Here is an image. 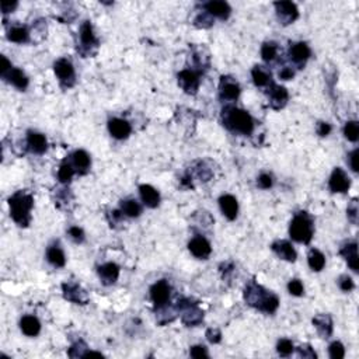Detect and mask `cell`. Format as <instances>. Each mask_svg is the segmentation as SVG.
Listing matches in <instances>:
<instances>
[{
	"label": "cell",
	"instance_id": "cell-1",
	"mask_svg": "<svg viewBox=\"0 0 359 359\" xmlns=\"http://www.w3.org/2000/svg\"><path fill=\"white\" fill-rule=\"evenodd\" d=\"M244 298L250 306L260 309L261 312H267V313H274L279 306V300L277 296L257 283H250L246 288Z\"/></svg>",
	"mask_w": 359,
	"mask_h": 359
},
{
	"label": "cell",
	"instance_id": "cell-2",
	"mask_svg": "<svg viewBox=\"0 0 359 359\" xmlns=\"http://www.w3.org/2000/svg\"><path fill=\"white\" fill-rule=\"evenodd\" d=\"M223 122L229 129L243 135H250L254 129L252 115L236 107H227L223 110Z\"/></svg>",
	"mask_w": 359,
	"mask_h": 359
},
{
	"label": "cell",
	"instance_id": "cell-3",
	"mask_svg": "<svg viewBox=\"0 0 359 359\" xmlns=\"http://www.w3.org/2000/svg\"><path fill=\"white\" fill-rule=\"evenodd\" d=\"M10 204V215L13 221L19 226H27L30 223V210L34 205V200L30 194L17 192L9 200Z\"/></svg>",
	"mask_w": 359,
	"mask_h": 359
},
{
	"label": "cell",
	"instance_id": "cell-4",
	"mask_svg": "<svg viewBox=\"0 0 359 359\" xmlns=\"http://www.w3.org/2000/svg\"><path fill=\"white\" fill-rule=\"evenodd\" d=\"M289 235L293 240L308 244L313 237V221L306 212H299L289 226Z\"/></svg>",
	"mask_w": 359,
	"mask_h": 359
},
{
	"label": "cell",
	"instance_id": "cell-5",
	"mask_svg": "<svg viewBox=\"0 0 359 359\" xmlns=\"http://www.w3.org/2000/svg\"><path fill=\"white\" fill-rule=\"evenodd\" d=\"M53 67H55V73L59 77L62 84H65L67 87L73 86V83H75V67H73L70 62L67 59H59V61L55 62Z\"/></svg>",
	"mask_w": 359,
	"mask_h": 359
},
{
	"label": "cell",
	"instance_id": "cell-6",
	"mask_svg": "<svg viewBox=\"0 0 359 359\" xmlns=\"http://www.w3.org/2000/svg\"><path fill=\"white\" fill-rule=\"evenodd\" d=\"M275 9H277L278 19L285 26L293 23L299 17L298 7L292 2H278L275 3Z\"/></svg>",
	"mask_w": 359,
	"mask_h": 359
},
{
	"label": "cell",
	"instance_id": "cell-7",
	"mask_svg": "<svg viewBox=\"0 0 359 359\" xmlns=\"http://www.w3.org/2000/svg\"><path fill=\"white\" fill-rule=\"evenodd\" d=\"M349 185H351V180H349V177L347 175L344 170L339 169V167L334 169L333 174H331L329 181L330 190L333 191V192H339L341 194V192L348 191Z\"/></svg>",
	"mask_w": 359,
	"mask_h": 359
},
{
	"label": "cell",
	"instance_id": "cell-8",
	"mask_svg": "<svg viewBox=\"0 0 359 359\" xmlns=\"http://www.w3.org/2000/svg\"><path fill=\"white\" fill-rule=\"evenodd\" d=\"M178 84L188 94H195L200 87V76L194 70H183L178 73Z\"/></svg>",
	"mask_w": 359,
	"mask_h": 359
},
{
	"label": "cell",
	"instance_id": "cell-9",
	"mask_svg": "<svg viewBox=\"0 0 359 359\" xmlns=\"http://www.w3.org/2000/svg\"><path fill=\"white\" fill-rule=\"evenodd\" d=\"M150 298L153 300L156 306H165L167 300L170 299V285L166 282L165 279H161L159 282H156L153 286L150 288Z\"/></svg>",
	"mask_w": 359,
	"mask_h": 359
},
{
	"label": "cell",
	"instance_id": "cell-10",
	"mask_svg": "<svg viewBox=\"0 0 359 359\" xmlns=\"http://www.w3.org/2000/svg\"><path fill=\"white\" fill-rule=\"evenodd\" d=\"M63 296L67 300H70L77 304H86L88 300L87 293L76 283H63Z\"/></svg>",
	"mask_w": 359,
	"mask_h": 359
},
{
	"label": "cell",
	"instance_id": "cell-11",
	"mask_svg": "<svg viewBox=\"0 0 359 359\" xmlns=\"http://www.w3.org/2000/svg\"><path fill=\"white\" fill-rule=\"evenodd\" d=\"M188 248H190V252L192 256L196 257V258H202V260L208 258L210 254V252H212L209 241L206 240L205 237H202V236L194 237V239L190 241Z\"/></svg>",
	"mask_w": 359,
	"mask_h": 359
},
{
	"label": "cell",
	"instance_id": "cell-12",
	"mask_svg": "<svg viewBox=\"0 0 359 359\" xmlns=\"http://www.w3.org/2000/svg\"><path fill=\"white\" fill-rule=\"evenodd\" d=\"M240 96V86L230 77H222L221 82V98L226 101L237 100Z\"/></svg>",
	"mask_w": 359,
	"mask_h": 359
},
{
	"label": "cell",
	"instance_id": "cell-13",
	"mask_svg": "<svg viewBox=\"0 0 359 359\" xmlns=\"http://www.w3.org/2000/svg\"><path fill=\"white\" fill-rule=\"evenodd\" d=\"M108 131L114 138L122 140V139L128 138L132 129H131V125L125 119L113 118L110 119V122H108Z\"/></svg>",
	"mask_w": 359,
	"mask_h": 359
},
{
	"label": "cell",
	"instance_id": "cell-14",
	"mask_svg": "<svg viewBox=\"0 0 359 359\" xmlns=\"http://www.w3.org/2000/svg\"><path fill=\"white\" fill-rule=\"evenodd\" d=\"M219 205H221L222 213L229 219V221H235L239 213V204L237 200L233 195H222L219 200Z\"/></svg>",
	"mask_w": 359,
	"mask_h": 359
},
{
	"label": "cell",
	"instance_id": "cell-15",
	"mask_svg": "<svg viewBox=\"0 0 359 359\" xmlns=\"http://www.w3.org/2000/svg\"><path fill=\"white\" fill-rule=\"evenodd\" d=\"M272 250L275 252V254L278 257H281L282 260H286V261L293 262L296 261V258H298V254H296L295 248H293V246L289 241H275L272 244Z\"/></svg>",
	"mask_w": 359,
	"mask_h": 359
},
{
	"label": "cell",
	"instance_id": "cell-16",
	"mask_svg": "<svg viewBox=\"0 0 359 359\" xmlns=\"http://www.w3.org/2000/svg\"><path fill=\"white\" fill-rule=\"evenodd\" d=\"M291 59H292L298 66H304V63L310 58V48L304 42H298L291 46Z\"/></svg>",
	"mask_w": 359,
	"mask_h": 359
},
{
	"label": "cell",
	"instance_id": "cell-17",
	"mask_svg": "<svg viewBox=\"0 0 359 359\" xmlns=\"http://www.w3.org/2000/svg\"><path fill=\"white\" fill-rule=\"evenodd\" d=\"M286 101V88L277 86V84H271V90H270V105H271L274 110H281V108L285 107Z\"/></svg>",
	"mask_w": 359,
	"mask_h": 359
},
{
	"label": "cell",
	"instance_id": "cell-18",
	"mask_svg": "<svg viewBox=\"0 0 359 359\" xmlns=\"http://www.w3.org/2000/svg\"><path fill=\"white\" fill-rule=\"evenodd\" d=\"M98 275L104 285H111L119 277V267L115 262H107L98 268Z\"/></svg>",
	"mask_w": 359,
	"mask_h": 359
},
{
	"label": "cell",
	"instance_id": "cell-19",
	"mask_svg": "<svg viewBox=\"0 0 359 359\" xmlns=\"http://www.w3.org/2000/svg\"><path fill=\"white\" fill-rule=\"evenodd\" d=\"M140 198L143 201V204L148 208H157L160 204V195L153 187L149 184H142L139 187Z\"/></svg>",
	"mask_w": 359,
	"mask_h": 359
},
{
	"label": "cell",
	"instance_id": "cell-20",
	"mask_svg": "<svg viewBox=\"0 0 359 359\" xmlns=\"http://www.w3.org/2000/svg\"><path fill=\"white\" fill-rule=\"evenodd\" d=\"M27 143H28V148L31 149V152H34L37 154L45 153L46 148H48V142H46L45 136L42 134H38V132H32V131L28 132Z\"/></svg>",
	"mask_w": 359,
	"mask_h": 359
},
{
	"label": "cell",
	"instance_id": "cell-21",
	"mask_svg": "<svg viewBox=\"0 0 359 359\" xmlns=\"http://www.w3.org/2000/svg\"><path fill=\"white\" fill-rule=\"evenodd\" d=\"M204 7H205L208 14L219 17L222 20H226V19L230 15L231 11L230 6L227 5L226 2H209V3H206Z\"/></svg>",
	"mask_w": 359,
	"mask_h": 359
},
{
	"label": "cell",
	"instance_id": "cell-22",
	"mask_svg": "<svg viewBox=\"0 0 359 359\" xmlns=\"http://www.w3.org/2000/svg\"><path fill=\"white\" fill-rule=\"evenodd\" d=\"M314 327L317 329L318 334L323 338H329L331 333H333V320L329 314H318L313 318Z\"/></svg>",
	"mask_w": 359,
	"mask_h": 359
},
{
	"label": "cell",
	"instance_id": "cell-23",
	"mask_svg": "<svg viewBox=\"0 0 359 359\" xmlns=\"http://www.w3.org/2000/svg\"><path fill=\"white\" fill-rule=\"evenodd\" d=\"M21 331L26 334L27 337H35L41 331V323L34 316H24L20 321Z\"/></svg>",
	"mask_w": 359,
	"mask_h": 359
},
{
	"label": "cell",
	"instance_id": "cell-24",
	"mask_svg": "<svg viewBox=\"0 0 359 359\" xmlns=\"http://www.w3.org/2000/svg\"><path fill=\"white\" fill-rule=\"evenodd\" d=\"M339 253L347 260L349 268L354 272H358V246H356V243L345 244Z\"/></svg>",
	"mask_w": 359,
	"mask_h": 359
},
{
	"label": "cell",
	"instance_id": "cell-25",
	"mask_svg": "<svg viewBox=\"0 0 359 359\" xmlns=\"http://www.w3.org/2000/svg\"><path fill=\"white\" fill-rule=\"evenodd\" d=\"M5 79H7L9 82L17 87L19 90H26L27 86H28V77L26 76V73L20 70V69H15V67H11L10 70L7 72L6 76H3Z\"/></svg>",
	"mask_w": 359,
	"mask_h": 359
},
{
	"label": "cell",
	"instance_id": "cell-26",
	"mask_svg": "<svg viewBox=\"0 0 359 359\" xmlns=\"http://www.w3.org/2000/svg\"><path fill=\"white\" fill-rule=\"evenodd\" d=\"M184 316H183V321H184L187 326H195L202 321L204 318V313L201 312L200 309L196 308V304L191 303L188 308H185L184 310Z\"/></svg>",
	"mask_w": 359,
	"mask_h": 359
},
{
	"label": "cell",
	"instance_id": "cell-27",
	"mask_svg": "<svg viewBox=\"0 0 359 359\" xmlns=\"http://www.w3.org/2000/svg\"><path fill=\"white\" fill-rule=\"evenodd\" d=\"M46 260L49 264H52L53 267L61 268L65 265L66 258H65V253L62 252V248L59 246H51L46 250Z\"/></svg>",
	"mask_w": 359,
	"mask_h": 359
},
{
	"label": "cell",
	"instance_id": "cell-28",
	"mask_svg": "<svg viewBox=\"0 0 359 359\" xmlns=\"http://www.w3.org/2000/svg\"><path fill=\"white\" fill-rule=\"evenodd\" d=\"M72 166L77 171L86 173L90 167V156L84 150H76L72 154Z\"/></svg>",
	"mask_w": 359,
	"mask_h": 359
},
{
	"label": "cell",
	"instance_id": "cell-29",
	"mask_svg": "<svg viewBox=\"0 0 359 359\" xmlns=\"http://www.w3.org/2000/svg\"><path fill=\"white\" fill-rule=\"evenodd\" d=\"M80 41L84 48H90L93 45H97V38L93 32V27L90 21H86L80 28Z\"/></svg>",
	"mask_w": 359,
	"mask_h": 359
},
{
	"label": "cell",
	"instance_id": "cell-30",
	"mask_svg": "<svg viewBox=\"0 0 359 359\" xmlns=\"http://www.w3.org/2000/svg\"><path fill=\"white\" fill-rule=\"evenodd\" d=\"M253 82L257 87H264L268 83H271V73H268L262 66H256L252 70Z\"/></svg>",
	"mask_w": 359,
	"mask_h": 359
},
{
	"label": "cell",
	"instance_id": "cell-31",
	"mask_svg": "<svg viewBox=\"0 0 359 359\" xmlns=\"http://www.w3.org/2000/svg\"><path fill=\"white\" fill-rule=\"evenodd\" d=\"M309 267L312 268L313 271L318 272L321 271L326 265V258H324L323 253H320L318 250H310L308 257Z\"/></svg>",
	"mask_w": 359,
	"mask_h": 359
},
{
	"label": "cell",
	"instance_id": "cell-32",
	"mask_svg": "<svg viewBox=\"0 0 359 359\" xmlns=\"http://www.w3.org/2000/svg\"><path fill=\"white\" fill-rule=\"evenodd\" d=\"M121 212L122 215H127L129 218H138L142 212V208L135 200H125L121 202Z\"/></svg>",
	"mask_w": 359,
	"mask_h": 359
},
{
	"label": "cell",
	"instance_id": "cell-33",
	"mask_svg": "<svg viewBox=\"0 0 359 359\" xmlns=\"http://www.w3.org/2000/svg\"><path fill=\"white\" fill-rule=\"evenodd\" d=\"M9 40L13 42H15V44H24V42L28 41V37H30V34H28V30H27L26 27H21V26H17V27H13L10 31H9Z\"/></svg>",
	"mask_w": 359,
	"mask_h": 359
},
{
	"label": "cell",
	"instance_id": "cell-34",
	"mask_svg": "<svg viewBox=\"0 0 359 359\" xmlns=\"http://www.w3.org/2000/svg\"><path fill=\"white\" fill-rule=\"evenodd\" d=\"M73 174H75L73 166L70 165V163H63V165L59 167V171H58V178H59V181L63 183V184H67V183H70Z\"/></svg>",
	"mask_w": 359,
	"mask_h": 359
},
{
	"label": "cell",
	"instance_id": "cell-35",
	"mask_svg": "<svg viewBox=\"0 0 359 359\" xmlns=\"http://www.w3.org/2000/svg\"><path fill=\"white\" fill-rule=\"evenodd\" d=\"M345 138L348 139L349 142H356L359 139V125L356 121H349L347 122L344 128Z\"/></svg>",
	"mask_w": 359,
	"mask_h": 359
},
{
	"label": "cell",
	"instance_id": "cell-36",
	"mask_svg": "<svg viewBox=\"0 0 359 359\" xmlns=\"http://www.w3.org/2000/svg\"><path fill=\"white\" fill-rule=\"evenodd\" d=\"M278 46L275 42H265L261 48V57L265 62H271L274 58L277 57Z\"/></svg>",
	"mask_w": 359,
	"mask_h": 359
},
{
	"label": "cell",
	"instance_id": "cell-37",
	"mask_svg": "<svg viewBox=\"0 0 359 359\" xmlns=\"http://www.w3.org/2000/svg\"><path fill=\"white\" fill-rule=\"evenodd\" d=\"M277 351L281 356H289L293 352V344L286 338L279 339L277 345Z\"/></svg>",
	"mask_w": 359,
	"mask_h": 359
},
{
	"label": "cell",
	"instance_id": "cell-38",
	"mask_svg": "<svg viewBox=\"0 0 359 359\" xmlns=\"http://www.w3.org/2000/svg\"><path fill=\"white\" fill-rule=\"evenodd\" d=\"M329 352L330 356L333 359H343L345 356L344 345L341 344L339 341H335V343H333V344L330 345Z\"/></svg>",
	"mask_w": 359,
	"mask_h": 359
},
{
	"label": "cell",
	"instance_id": "cell-39",
	"mask_svg": "<svg viewBox=\"0 0 359 359\" xmlns=\"http://www.w3.org/2000/svg\"><path fill=\"white\" fill-rule=\"evenodd\" d=\"M288 291L293 296H302L303 292H304V288H303V283L299 279H292L291 282L288 283Z\"/></svg>",
	"mask_w": 359,
	"mask_h": 359
},
{
	"label": "cell",
	"instance_id": "cell-40",
	"mask_svg": "<svg viewBox=\"0 0 359 359\" xmlns=\"http://www.w3.org/2000/svg\"><path fill=\"white\" fill-rule=\"evenodd\" d=\"M195 26L202 27V28H208V27L212 26V19H210V14L204 13V14L198 15V17L195 19Z\"/></svg>",
	"mask_w": 359,
	"mask_h": 359
},
{
	"label": "cell",
	"instance_id": "cell-41",
	"mask_svg": "<svg viewBox=\"0 0 359 359\" xmlns=\"http://www.w3.org/2000/svg\"><path fill=\"white\" fill-rule=\"evenodd\" d=\"M338 285H339V288L344 291V292H351V291H352L355 286L354 281H352V279H351L348 275H343V277L339 278Z\"/></svg>",
	"mask_w": 359,
	"mask_h": 359
},
{
	"label": "cell",
	"instance_id": "cell-42",
	"mask_svg": "<svg viewBox=\"0 0 359 359\" xmlns=\"http://www.w3.org/2000/svg\"><path fill=\"white\" fill-rule=\"evenodd\" d=\"M190 354L192 358H209L208 351H206L205 347H202V345H195V347H192Z\"/></svg>",
	"mask_w": 359,
	"mask_h": 359
},
{
	"label": "cell",
	"instance_id": "cell-43",
	"mask_svg": "<svg viewBox=\"0 0 359 359\" xmlns=\"http://www.w3.org/2000/svg\"><path fill=\"white\" fill-rule=\"evenodd\" d=\"M69 236L72 237L73 241H76V243H82V241L84 240V231H83L80 227L73 226V227L69 229Z\"/></svg>",
	"mask_w": 359,
	"mask_h": 359
},
{
	"label": "cell",
	"instance_id": "cell-44",
	"mask_svg": "<svg viewBox=\"0 0 359 359\" xmlns=\"http://www.w3.org/2000/svg\"><path fill=\"white\" fill-rule=\"evenodd\" d=\"M257 184H258V187L262 188V190H268V188H271L272 187V177L270 174H261L258 177Z\"/></svg>",
	"mask_w": 359,
	"mask_h": 359
},
{
	"label": "cell",
	"instance_id": "cell-45",
	"mask_svg": "<svg viewBox=\"0 0 359 359\" xmlns=\"http://www.w3.org/2000/svg\"><path fill=\"white\" fill-rule=\"evenodd\" d=\"M206 338H208V341L212 343V344H218V343L222 339V334L219 330L209 329L208 331H206Z\"/></svg>",
	"mask_w": 359,
	"mask_h": 359
},
{
	"label": "cell",
	"instance_id": "cell-46",
	"mask_svg": "<svg viewBox=\"0 0 359 359\" xmlns=\"http://www.w3.org/2000/svg\"><path fill=\"white\" fill-rule=\"evenodd\" d=\"M299 355L303 356V358H312V359L317 358V355H316V352L312 349L310 345H302V347L299 348Z\"/></svg>",
	"mask_w": 359,
	"mask_h": 359
},
{
	"label": "cell",
	"instance_id": "cell-47",
	"mask_svg": "<svg viewBox=\"0 0 359 359\" xmlns=\"http://www.w3.org/2000/svg\"><path fill=\"white\" fill-rule=\"evenodd\" d=\"M358 157H359V150L355 149L352 150L351 153H349L348 156V160H349V166H351V169H352V171H355V173H358Z\"/></svg>",
	"mask_w": 359,
	"mask_h": 359
},
{
	"label": "cell",
	"instance_id": "cell-48",
	"mask_svg": "<svg viewBox=\"0 0 359 359\" xmlns=\"http://www.w3.org/2000/svg\"><path fill=\"white\" fill-rule=\"evenodd\" d=\"M348 218L352 223H356V219H358V205H356V201H354L348 206Z\"/></svg>",
	"mask_w": 359,
	"mask_h": 359
},
{
	"label": "cell",
	"instance_id": "cell-49",
	"mask_svg": "<svg viewBox=\"0 0 359 359\" xmlns=\"http://www.w3.org/2000/svg\"><path fill=\"white\" fill-rule=\"evenodd\" d=\"M331 132V125L327 122H318L317 123V134L320 136H327Z\"/></svg>",
	"mask_w": 359,
	"mask_h": 359
},
{
	"label": "cell",
	"instance_id": "cell-50",
	"mask_svg": "<svg viewBox=\"0 0 359 359\" xmlns=\"http://www.w3.org/2000/svg\"><path fill=\"white\" fill-rule=\"evenodd\" d=\"M0 62H2V65H0V75H2V77H3L6 76L7 72L11 69V63L7 61V58L6 57L0 58Z\"/></svg>",
	"mask_w": 359,
	"mask_h": 359
},
{
	"label": "cell",
	"instance_id": "cell-51",
	"mask_svg": "<svg viewBox=\"0 0 359 359\" xmlns=\"http://www.w3.org/2000/svg\"><path fill=\"white\" fill-rule=\"evenodd\" d=\"M293 76H295V72L291 67H283L279 72V79H282V80H291Z\"/></svg>",
	"mask_w": 359,
	"mask_h": 359
},
{
	"label": "cell",
	"instance_id": "cell-52",
	"mask_svg": "<svg viewBox=\"0 0 359 359\" xmlns=\"http://www.w3.org/2000/svg\"><path fill=\"white\" fill-rule=\"evenodd\" d=\"M17 7V2H2V11L3 13H10V11H13Z\"/></svg>",
	"mask_w": 359,
	"mask_h": 359
},
{
	"label": "cell",
	"instance_id": "cell-53",
	"mask_svg": "<svg viewBox=\"0 0 359 359\" xmlns=\"http://www.w3.org/2000/svg\"><path fill=\"white\" fill-rule=\"evenodd\" d=\"M104 355L100 352H93V351H86V354L83 355V358H103Z\"/></svg>",
	"mask_w": 359,
	"mask_h": 359
}]
</instances>
